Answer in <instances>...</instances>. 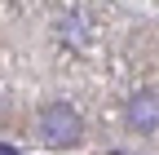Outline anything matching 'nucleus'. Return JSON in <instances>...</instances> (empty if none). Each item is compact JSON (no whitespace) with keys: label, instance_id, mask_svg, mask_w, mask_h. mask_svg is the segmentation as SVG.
Listing matches in <instances>:
<instances>
[{"label":"nucleus","instance_id":"2","mask_svg":"<svg viewBox=\"0 0 159 155\" xmlns=\"http://www.w3.org/2000/svg\"><path fill=\"white\" fill-rule=\"evenodd\" d=\"M128 120L137 129H159V93H137L128 102Z\"/></svg>","mask_w":159,"mask_h":155},{"label":"nucleus","instance_id":"1","mask_svg":"<svg viewBox=\"0 0 159 155\" xmlns=\"http://www.w3.org/2000/svg\"><path fill=\"white\" fill-rule=\"evenodd\" d=\"M80 115L66 106V102H53L40 111V138H44L49 146H75L80 142Z\"/></svg>","mask_w":159,"mask_h":155}]
</instances>
